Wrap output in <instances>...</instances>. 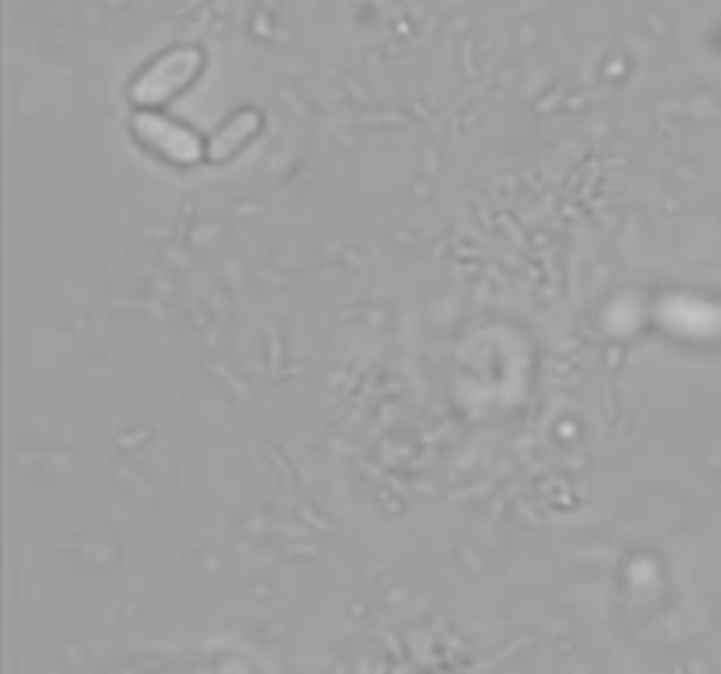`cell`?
<instances>
[{
  "label": "cell",
  "instance_id": "2",
  "mask_svg": "<svg viewBox=\"0 0 721 674\" xmlns=\"http://www.w3.org/2000/svg\"><path fill=\"white\" fill-rule=\"evenodd\" d=\"M138 130L145 133L148 141H156L162 151H169L173 159H194V156H198V145H194L191 133L180 130V127H173V124H166V120H159V117L138 120Z\"/></svg>",
  "mask_w": 721,
  "mask_h": 674
},
{
  "label": "cell",
  "instance_id": "1",
  "mask_svg": "<svg viewBox=\"0 0 721 674\" xmlns=\"http://www.w3.org/2000/svg\"><path fill=\"white\" fill-rule=\"evenodd\" d=\"M198 64H201L198 53H169V56H162V61L138 82V95H141V99H162V95H169L173 88L187 85V78L198 71Z\"/></svg>",
  "mask_w": 721,
  "mask_h": 674
}]
</instances>
